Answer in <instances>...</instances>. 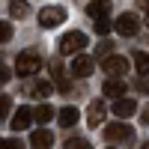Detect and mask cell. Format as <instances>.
<instances>
[{
	"label": "cell",
	"instance_id": "277c9868",
	"mask_svg": "<svg viewBox=\"0 0 149 149\" xmlns=\"http://www.w3.org/2000/svg\"><path fill=\"white\" fill-rule=\"evenodd\" d=\"M63 21H66V9H63V6H42L39 24H42L45 30H54V27H60Z\"/></svg>",
	"mask_w": 149,
	"mask_h": 149
},
{
	"label": "cell",
	"instance_id": "30bf717a",
	"mask_svg": "<svg viewBox=\"0 0 149 149\" xmlns=\"http://www.w3.org/2000/svg\"><path fill=\"white\" fill-rule=\"evenodd\" d=\"M113 113H116L119 119L137 113V102H134V98H116V102H113Z\"/></svg>",
	"mask_w": 149,
	"mask_h": 149
},
{
	"label": "cell",
	"instance_id": "4fadbf2b",
	"mask_svg": "<svg viewBox=\"0 0 149 149\" xmlns=\"http://www.w3.org/2000/svg\"><path fill=\"white\" fill-rule=\"evenodd\" d=\"M54 143V134L48 131V128H39V131H33V137H30V146H36V149H48Z\"/></svg>",
	"mask_w": 149,
	"mask_h": 149
},
{
	"label": "cell",
	"instance_id": "8fae6325",
	"mask_svg": "<svg viewBox=\"0 0 149 149\" xmlns=\"http://www.w3.org/2000/svg\"><path fill=\"white\" fill-rule=\"evenodd\" d=\"M51 81H33V84H27V95H33V98H48L51 95Z\"/></svg>",
	"mask_w": 149,
	"mask_h": 149
},
{
	"label": "cell",
	"instance_id": "cb8c5ba5",
	"mask_svg": "<svg viewBox=\"0 0 149 149\" xmlns=\"http://www.w3.org/2000/svg\"><path fill=\"white\" fill-rule=\"evenodd\" d=\"M134 86H137L140 93H149V81H146V74H140V78H137V84H134Z\"/></svg>",
	"mask_w": 149,
	"mask_h": 149
},
{
	"label": "cell",
	"instance_id": "7402d4cb",
	"mask_svg": "<svg viewBox=\"0 0 149 149\" xmlns=\"http://www.w3.org/2000/svg\"><path fill=\"white\" fill-rule=\"evenodd\" d=\"M9 107H12V98H9V95H0V119L9 113Z\"/></svg>",
	"mask_w": 149,
	"mask_h": 149
},
{
	"label": "cell",
	"instance_id": "ffe728a7",
	"mask_svg": "<svg viewBox=\"0 0 149 149\" xmlns=\"http://www.w3.org/2000/svg\"><path fill=\"white\" fill-rule=\"evenodd\" d=\"M110 30H113V24L107 21V15H104V18H95V33H98V36H107Z\"/></svg>",
	"mask_w": 149,
	"mask_h": 149
},
{
	"label": "cell",
	"instance_id": "9c48e42d",
	"mask_svg": "<svg viewBox=\"0 0 149 149\" xmlns=\"http://www.w3.org/2000/svg\"><path fill=\"white\" fill-rule=\"evenodd\" d=\"M104 119V102H93L90 107H86V125L90 128H98Z\"/></svg>",
	"mask_w": 149,
	"mask_h": 149
},
{
	"label": "cell",
	"instance_id": "603a6c76",
	"mask_svg": "<svg viewBox=\"0 0 149 149\" xmlns=\"http://www.w3.org/2000/svg\"><path fill=\"white\" fill-rule=\"evenodd\" d=\"M84 146H90V143H84L81 137H72V140L66 143V149H84Z\"/></svg>",
	"mask_w": 149,
	"mask_h": 149
},
{
	"label": "cell",
	"instance_id": "3957f363",
	"mask_svg": "<svg viewBox=\"0 0 149 149\" xmlns=\"http://www.w3.org/2000/svg\"><path fill=\"white\" fill-rule=\"evenodd\" d=\"M81 48H86V36L81 30H72V33H66L63 39H60V54L63 57H74Z\"/></svg>",
	"mask_w": 149,
	"mask_h": 149
},
{
	"label": "cell",
	"instance_id": "7a4b0ae2",
	"mask_svg": "<svg viewBox=\"0 0 149 149\" xmlns=\"http://www.w3.org/2000/svg\"><path fill=\"white\" fill-rule=\"evenodd\" d=\"M131 137H134V128L128 122H110V125H104V140L107 143H128Z\"/></svg>",
	"mask_w": 149,
	"mask_h": 149
},
{
	"label": "cell",
	"instance_id": "d6986e66",
	"mask_svg": "<svg viewBox=\"0 0 149 149\" xmlns=\"http://www.w3.org/2000/svg\"><path fill=\"white\" fill-rule=\"evenodd\" d=\"M134 69H137V74H149V54L143 51L134 54Z\"/></svg>",
	"mask_w": 149,
	"mask_h": 149
},
{
	"label": "cell",
	"instance_id": "d4e9b609",
	"mask_svg": "<svg viewBox=\"0 0 149 149\" xmlns=\"http://www.w3.org/2000/svg\"><path fill=\"white\" fill-rule=\"evenodd\" d=\"M95 54H98V57H107V54H110V45H107V42H98Z\"/></svg>",
	"mask_w": 149,
	"mask_h": 149
},
{
	"label": "cell",
	"instance_id": "4316f807",
	"mask_svg": "<svg viewBox=\"0 0 149 149\" xmlns=\"http://www.w3.org/2000/svg\"><path fill=\"white\" fill-rule=\"evenodd\" d=\"M143 122H146V125H149V107L143 110Z\"/></svg>",
	"mask_w": 149,
	"mask_h": 149
},
{
	"label": "cell",
	"instance_id": "8992f818",
	"mask_svg": "<svg viewBox=\"0 0 149 149\" xmlns=\"http://www.w3.org/2000/svg\"><path fill=\"white\" fill-rule=\"evenodd\" d=\"M93 66H95L93 57L78 51V54H74V60H72V69H69V72L74 74V78H90V74H93Z\"/></svg>",
	"mask_w": 149,
	"mask_h": 149
},
{
	"label": "cell",
	"instance_id": "5b68a950",
	"mask_svg": "<svg viewBox=\"0 0 149 149\" xmlns=\"http://www.w3.org/2000/svg\"><path fill=\"white\" fill-rule=\"evenodd\" d=\"M102 69L110 74V78H122V74L128 72V60H125V57H119V54H107V57H104V63H102Z\"/></svg>",
	"mask_w": 149,
	"mask_h": 149
},
{
	"label": "cell",
	"instance_id": "2e32d148",
	"mask_svg": "<svg viewBox=\"0 0 149 149\" xmlns=\"http://www.w3.org/2000/svg\"><path fill=\"white\" fill-rule=\"evenodd\" d=\"M51 69H54V81H57V90H60V93H69V78L63 74V66H60L57 60H54V63H51Z\"/></svg>",
	"mask_w": 149,
	"mask_h": 149
},
{
	"label": "cell",
	"instance_id": "484cf974",
	"mask_svg": "<svg viewBox=\"0 0 149 149\" xmlns=\"http://www.w3.org/2000/svg\"><path fill=\"white\" fill-rule=\"evenodd\" d=\"M9 78H12V72H9V69H6L3 63H0V84H6Z\"/></svg>",
	"mask_w": 149,
	"mask_h": 149
},
{
	"label": "cell",
	"instance_id": "ac0fdd59",
	"mask_svg": "<svg viewBox=\"0 0 149 149\" xmlns=\"http://www.w3.org/2000/svg\"><path fill=\"white\" fill-rule=\"evenodd\" d=\"M9 15L12 18H27L30 15V6L24 3V0H12V3H9Z\"/></svg>",
	"mask_w": 149,
	"mask_h": 149
},
{
	"label": "cell",
	"instance_id": "44dd1931",
	"mask_svg": "<svg viewBox=\"0 0 149 149\" xmlns=\"http://www.w3.org/2000/svg\"><path fill=\"white\" fill-rule=\"evenodd\" d=\"M9 39H12V24L0 21V45H3V42H9Z\"/></svg>",
	"mask_w": 149,
	"mask_h": 149
},
{
	"label": "cell",
	"instance_id": "5bb4252c",
	"mask_svg": "<svg viewBox=\"0 0 149 149\" xmlns=\"http://www.w3.org/2000/svg\"><path fill=\"white\" fill-rule=\"evenodd\" d=\"M57 116H60L57 122H60L63 128H72L74 122H78V116H81V113H78V107H72V104H69V107H63V110H60Z\"/></svg>",
	"mask_w": 149,
	"mask_h": 149
},
{
	"label": "cell",
	"instance_id": "ba28073f",
	"mask_svg": "<svg viewBox=\"0 0 149 149\" xmlns=\"http://www.w3.org/2000/svg\"><path fill=\"white\" fill-rule=\"evenodd\" d=\"M30 122H33V110H30V107H18L15 116L9 119V128L18 134V131H24V128H30Z\"/></svg>",
	"mask_w": 149,
	"mask_h": 149
},
{
	"label": "cell",
	"instance_id": "e0dca14e",
	"mask_svg": "<svg viewBox=\"0 0 149 149\" xmlns=\"http://www.w3.org/2000/svg\"><path fill=\"white\" fill-rule=\"evenodd\" d=\"M51 116H54V107H51V104H48V102H42L39 107H36V110H33V119H36V122H42V125H45V122H48V119H51Z\"/></svg>",
	"mask_w": 149,
	"mask_h": 149
},
{
	"label": "cell",
	"instance_id": "7c38bea8",
	"mask_svg": "<svg viewBox=\"0 0 149 149\" xmlns=\"http://www.w3.org/2000/svg\"><path fill=\"white\" fill-rule=\"evenodd\" d=\"M110 12V0H90L86 3V15L90 18H104Z\"/></svg>",
	"mask_w": 149,
	"mask_h": 149
},
{
	"label": "cell",
	"instance_id": "52a82bcc",
	"mask_svg": "<svg viewBox=\"0 0 149 149\" xmlns=\"http://www.w3.org/2000/svg\"><path fill=\"white\" fill-rule=\"evenodd\" d=\"M137 27H140V24H137V15H134V12H122V15L113 21V30L119 36H134Z\"/></svg>",
	"mask_w": 149,
	"mask_h": 149
},
{
	"label": "cell",
	"instance_id": "6da1fadb",
	"mask_svg": "<svg viewBox=\"0 0 149 149\" xmlns=\"http://www.w3.org/2000/svg\"><path fill=\"white\" fill-rule=\"evenodd\" d=\"M39 66H42V57H39V51H33V48H27V51H21L18 54V60H15V72L18 74H33V72H39Z\"/></svg>",
	"mask_w": 149,
	"mask_h": 149
},
{
	"label": "cell",
	"instance_id": "9a60e30c",
	"mask_svg": "<svg viewBox=\"0 0 149 149\" xmlns=\"http://www.w3.org/2000/svg\"><path fill=\"white\" fill-rule=\"evenodd\" d=\"M102 93H104V95H110V98H116V95L125 93V84H122L119 78H107V81H104V86H102Z\"/></svg>",
	"mask_w": 149,
	"mask_h": 149
}]
</instances>
